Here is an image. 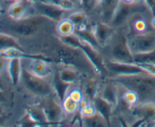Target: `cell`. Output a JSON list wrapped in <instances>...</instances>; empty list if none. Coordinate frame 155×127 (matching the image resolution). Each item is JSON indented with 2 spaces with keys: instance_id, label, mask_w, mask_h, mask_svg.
Listing matches in <instances>:
<instances>
[{
  "instance_id": "1",
  "label": "cell",
  "mask_w": 155,
  "mask_h": 127,
  "mask_svg": "<svg viewBox=\"0 0 155 127\" xmlns=\"http://www.w3.org/2000/svg\"><path fill=\"white\" fill-rule=\"evenodd\" d=\"M56 24L49 18L36 14L21 19H13L5 12L0 15V33L11 35L22 43L23 40L32 38L46 26Z\"/></svg>"
},
{
  "instance_id": "2",
  "label": "cell",
  "mask_w": 155,
  "mask_h": 127,
  "mask_svg": "<svg viewBox=\"0 0 155 127\" xmlns=\"http://www.w3.org/2000/svg\"><path fill=\"white\" fill-rule=\"evenodd\" d=\"M56 52L60 63L79 71L85 77L95 78L100 73L87 54L80 48L64 43L58 39Z\"/></svg>"
},
{
  "instance_id": "3",
  "label": "cell",
  "mask_w": 155,
  "mask_h": 127,
  "mask_svg": "<svg viewBox=\"0 0 155 127\" xmlns=\"http://www.w3.org/2000/svg\"><path fill=\"white\" fill-rule=\"evenodd\" d=\"M109 78L120 87L136 91L139 95L140 102L149 98L155 92V77L150 73L114 76Z\"/></svg>"
},
{
  "instance_id": "4",
  "label": "cell",
  "mask_w": 155,
  "mask_h": 127,
  "mask_svg": "<svg viewBox=\"0 0 155 127\" xmlns=\"http://www.w3.org/2000/svg\"><path fill=\"white\" fill-rule=\"evenodd\" d=\"M20 85L29 93L39 98L56 96L51 79H45L35 75L23 67Z\"/></svg>"
},
{
  "instance_id": "5",
  "label": "cell",
  "mask_w": 155,
  "mask_h": 127,
  "mask_svg": "<svg viewBox=\"0 0 155 127\" xmlns=\"http://www.w3.org/2000/svg\"><path fill=\"white\" fill-rule=\"evenodd\" d=\"M58 39L67 45L77 47V48L83 50L87 54L92 63L95 65L96 69L99 72L100 75H108L105 66H104L105 59L102 56L101 51L95 48L89 44L86 43L75 34L71 35V36H66V37H58Z\"/></svg>"
},
{
  "instance_id": "6",
  "label": "cell",
  "mask_w": 155,
  "mask_h": 127,
  "mask_svg": "<svg viewBox=\"0 0 155 127\" xmlns=\"http://www.w3.org/2000/svg\"><path fill=\"white\" fill-rule=\"evenodd\" d=\"M107 45L109 46L110 54L108 57L109 60L124 63H135L133 54L128 45L127 35L124 34V33L116 32Z\"/></svg>"
},
{
  "instance_id": "7",
  "label": "cell",
  "mask_w": 155,
  "mask_h": 127,
  "mask_svg": "<svg viewBox=\"0 0 155 127\" xmlns=\"http://www.w3.org/2000/svg\"><path fill=\"white\" fill-rule=\"evenodd\" d=\"M150 11L145 3L142 4H125L120 1L118 7L114 14L110 25L114 28H120L125 24H128L129 21L136 14H144Z\"/></svg>"
},
{
  "instance_id": "8",
  "label": "cell",
  "mask_w": 155,
  "mask_h": 127,
  "mask_svg": "<svg viewBox=\"0 0 155 127\" xmlns=\"http://www.w3.org/2000/svg\"><path fill=\"white\" fill-rule=\"evenodd\" d=\"M128 45L133 54L155 51V33L145 32L127 36Z\"/></svg>"
},
{
  "instance_id": "9",
  "label": "cell",
  "mask_w": 155,
  "mask_h": 127,
  "mask_svg": "<svg viewBox=\"0 0 155 127\" xmlns=\"http://www.w3.org/2000/svg\"><path fill=\"white\" fill-rule=\"evenodd\" d=\"M21 60L23 67L40 77L51 79L55 71L50 59L23 58Z\"/></svg>"
},
{
  "instance_id": "10",
  "label": "cell",
  "mask_w": 155,
  "mask_h": 127,
  "mask_svg": "<svg viewBox=\"0 0 155 127\" xmlns=\"http://www.w3.org/2000/svg\"><path fill=\"white\" fill-rule=\"evenodd\" d=\"M33 9L34 14L49 18L55 23L67 18L71 12L48 2H34Z\"/></svg>"
},
{
  "instance_id": "11",
  "label": "cell",
  "mask_w": 155,
  "mask_h": 127,
  "mask_svg": "<svg viewBox=\"0 0 155 127\" xmlns=\"http://www.w3.org/2000/svg\"><path fill=\"white\" fill-rule=\"evenodd\" d=\"M40 106L45 112L49 125H56L65 117L61 101L56 96L43 98Z\"/></svg>"
},
{
  "instance_id": "12",
  "label": "cell",
  "mask_w": 155,
  "mask_h": 127,
  "mask_svg": "<svg viewBox=\"0 0 155 127\" xmlns=\"http://www.w3.org/2000/svg\"><path fill=\"white\" fill-rule=\"evenodd\" d=\"M104 66L108 74L111 77L114 76L133 75V74L148 73L146 70L136 63H124V62L114 61L107 59L104 60Z\"/></svg>"
},
{
  "instance_id": "13",
  "label": "cell",
  "mask_w": 155,
  "mask_h": 127,
  "mask_svg": "<svg viewBox=\"0 0 155 127\" xmlns=\"http://www.w3.org/2000/svg\"><path fill=\"white\" fill-rule=\"evenodd\" d=\"M91 27L101 48L107 46L116 33V28L100 21H95Z\"/></svg>"
},
{
  "instance_id": "14",
  "label": "cell",
  "mask_w": 155,
  "mask_h": 127,
  "mask_svg": "<svg viewBox=\"0 0 155 127\" xmlns=\"http://www.w3.org/2000/svg\"><path fill=\"white\" fill-rule=\"evenodd\" d=\"M33 2L30 0H18L9 4L6 14L13 19H21L34 14Z\"/></svg>"
},
{
  "instance_id": "15",
  "label": "cell",
  "mask_w": 155,
  "mask_h": 127,
  "mask_svg": "<svg viewBox=\"0 0 155 127\" xmlns=\"http://www.w3.org/2000/svg\"><path fill=\"white\" fill-rule=\"evenodd\" d=\"M119 87L117 83H115L110 78H108V80L102 84V86H100L98 95L110 103L116 109L119 105L120 101Z\"/></svg>"
},
{
  "instance_id": "16",
  "label": "cell",
  "mask_w": 155,
  "mask_h": 127,
  "mask_svg": "<svg viewBox=\"0 0 155 127\" xmlns=\"http://www.w3.org/2000/svg\"><path fill=\"white\" fill-rule=\"evenodd\" d=\"M120 0H99L97 15L99 18L98 21L105 24H110L116 12Z\"/></svg>"
},
{
  "instance_id": "17",
  "label": "cell",
  "mask_w": 155,
  "mask_h": 127,
  "mask_svg": "<svg viewBox=\"0 0 155 127\" xmlns=\"http://www.w3.org/2000/svg\"><path fill=\"white\" fill-rule=\"evenodd\" d=\"M92 103L96 108L97 113H99L104 118L109 126L111 125L110 122H111L112 115L114 111L115 107L108 101L101 98L100 95H97L92 101Z\"/></svg>"
},
{
  "instance_id": "18",
  "label": "cell",
  "mask_w": 155,
  "mask_h": 127,
  "mask_svg": "<svg viewBox=\"0 0 155 127\" xmlns=\"http://www.w3.org/2000/svg\"><path fill=\"white\" fill-rule=\"evenodd\" d=\"M22 59L10 58L8 66V76L9 77L12 86L15 88L18 87L21 81V72H22Z\"/></svg>"
},
{
  "instance_id": "19",
  "label": "cell",
  "mask_w": 155,
  "mask_h": 127,
  "mask_svg": "<svg viewBox=\"0 0 155 127\" xmlns=\"http://www.w3.org/2000/svg\"><path fill=\"white\" fill-rule=\"evenodd\" d=\"M63 66V65H62ZM59 77L65 83L75 85L80 83L82 80V77H84L79 71L69 67L63 66L57 70Z\"/></svg>"
},
{
  "instance_id": "20",
  "label": "cell",
  "mask_w": 155,
  "mask_h": 127,
  "mask_svg": "<svg viewBox=\"0 0 155 127\" xmlns=\"http://www.w3.org/2000/svg\"><path fill=\"white\" fill-rule=\"evenodd\" d=\"M68 18L72 21L76 27V30L83 29L91 26L89 22V16L82 9H76L70 12Z\"/></svg>"
},
{
  "instance_id": "21",
  "label": "cell",
  "mask_w": 155,
  "mask_h": 127,
  "mask_svg": "<svg viewBox=\"0 0 155 127\" xmlns=\"http://www.w3.org/2000/svg\"><path fill=\"white\" fill-rule=\"evenodd\" d=\"M51 80L56 97L58 98L59 101H61V100L64 98L65 95L68 93V90H69V89L73 84H70V83L64 82L59 77L57 70H55V71H54V73L51 77Z\"/></svg>"
},
{
  "instance_id": "22",
  "label": "cell",
  "mask_w": 155,
  "mask_h": 127,
  "mask_svg": "<svg viewBox=\"0 0 155 127\" xmlns=\"http://www.w3.org/2000/svg\"><path fill=\"white\" fill-rule=\"evenodd\" d=\"M91 26H92V24H91ZM91 26L86 27V28L76 30L74 34L77 35L80 39L86 42V43L89 44V45H92L95 48L101 51V49H102V48H101V45L98 43L96 37H95V34H94L93 31H92Z\"/></svg>"
},
{
  "instance_id": "23",
  "label": "cell",
  "mask_w": 155,
  "mask_h": 127,
  "mask_svg": "<svg viewBox=\"0 0 155 127\" xmlns=\"http://www.w3.org/2000/svg\"><path fill=\"white\" fill-rule=\"evenodd\" d=\"M81 89L85 98L92 102L94 98L99 94L100 85L95 80V78H89L87 80H85Z\"/></svg>"
},
{
  "instance_id": "24",
  "label": "cell",
  "mask_w": 155,
  "mask_h": 127,
  "mask_svg": "<svg viewBox=\"0 0 155 127\" xmlns=\"http://www.w3.org/2000/svg\"><path fill=\"white\" fill-rule=\"evenodd\" d=\"M9 48H18L26 51L24 45L18 39L11 35L0 33V52Z\"/></svg>"
},
{
  "instance_id": "25",
  "label": "cell",
  "mask_w": 155,
  "mask_h": 127,
  "mask_svg": "<svg viewBox=\"0 0 155 127\" xmlns=\"http://www.w3.org/2000/svg\"><path fill=\"white\" fill-rule=\"evenodd\" d=\"M55 30L58 37H66L74 34L76 27L74 23L67 17L56 24Z\"/></svg>"
},
{
  "instance_id": "26",
  "label": "cell",
  "mask_w": 155,
  "mask_h": 127,
  "mask_svg": "<svg viewBox=\"0 0 155 127\" xmlns=\"http://www.w3.org/2000/svg\"><path fill=\"white\" fill-rule=\"evenodd\" d=\"M26 112L39 125H49L43 109L41 106L30 105L26 107Z\"/></svg>"
},
{
  "instance_id": "27",
  "label": "cell",
  "mask_w": 155,
  "mask_h": 127,
  "mask_svg": "<svg viewBox=\"0 0 155 127\" xmlns=\"http://www.w3.org/2000/svg\"><path fill=\"white\" fill-rule=\"evenodd\" d=\"M61 104L65 116L73 117L80 111V104L71 99L68 95H65L64 98L61 100Z\"/></svg>"
},
{
  "instance_id": "28",
  "label": "cell",
  "mask_w": 155,
  "mask_h": 127,
  "mask_svg": "<svg viewBox=\"0 0 155 127\" xmlns=\"http://www.w3.org/2000/svg\"><path fill=\"white\" fill-rule=\"evenodd\" d=\"M135 33H143L148 32V22L143 17V14H136L129 21Z\"/></svg>"
},
{
  "instance_id": "29",
  "label": "cell",
  "mask_w": 155,
  "mask_h": 127,
  "mask_svg": "<svg viewBox=\"0 0 155 127\" xmlns=\"http://www.w3.org/2000/svg\"><path fill=\"white\" fill-rule=\"evenodd\" d=\"M82 125H84L86 127L109 126L107 121L98 113H96L92 116L82 117Z\"/></svg>"
},
{
  "instance_id": "30",
  "label": "cell",
  "mask_w": 155,
  "mask_h": 127,
  "mask_svg": "<svg viewBox=\"0 0 155 127\" xmlns=\"http://www.w3.org/2000/svg\"><path fill=\"white\" fill-rule=\"evenodd\" d=\"M121 99L124 101V104H126V105L128 106L130 108L136 107L140 103V98H139V94L136 91L132 90V89H125V91L121 96Z\"/></svg>"
},
{
  "instance_id": "31",
  "label": "cell",
  "mask_w": 155,
  "mask_h": 127,
  "mask_svg": "<svg viewBox=\"0 0 155 127\" xmlns=\"http://www.w3.org/2000/svg\"><path fill=\"white\" fill-rule=\"evenodd\" d=\"M134 63L136 64L148 63H155V51L148 53L133 54Z\"/></svg>"
},
{
  "instance_id": "32",
  "label": "cell",
  "mask_w": 155,
  "mask_h": 127,
  "mask_svg": "<svg viewBox=\"0 0 155 127\" xmlns=\"http://www.w3.org/2000/svg\"><path fill=\"white\" fill-rule=\"evenodd\" d=\"M99 0H81V9L88 15L96 14Z\"/></svg>"
},
{
  "instance_id": "33",
  "label": "cell",
  "mask_w": 155,
  "mask_h": 127,
  "mask_svg": "<svg viewBox=\"0 0 155 127\" xmlns=\"http://www.w3.org/2000/svg\"><path fill=\"white\" fill-rule=\"evenodd\" d=\"M67 95H68L71 99L74 100L76 102L79 103V104H80V103L83 101V98H85L84 94H83L81 87L74 86V85H72V86H71V87L69 89Z\"/></svg>"
},
{
  "instance_id": "34",
  "label": "cell",
  "mask_w": 155,
  "mask_h": 127,
  "mask_svg": "<svg viewBox=\"0 0 155 127\" xmlns=\"http://www.w3.org/2000/svg\"><path fill=\"white\" fill-rule=\"evenodd\" d=\"M47 2L56 5L68 11H72L77 9L70 0H47Z\"/></svg>"
},
{
  "instance_id": "35",
  "label": "cell",
  "mask_w": 155,
  "mask_h": 127,
  "mask_svg": "<svg viewBox=\"0 0 155 127\" xmlns=\"http://www.w3.org/2000/svg\"><path fill=\"white\" fill-rule=\"evenodd\" d=\"M97 113L96 108L92 102H89L86 105L80 108V113L82 117H88L92 116Z\"/></svg>"
},
{
  "instance_id": "36",
  "label": "cell",
  "mask_w": 155,
  "mask_h": 127,
  "mask_svg": "<svg viewBox=\"0 0 155 127\" xmlns=\"http://www.w3.org/2000/svg\"><path fill=\"white\" fill-rule=\"evenodd\" d=\"M12 102V91L0 90V104L8 108Z\"/></svg>"
},
{
  "instance_id": "37",
  "label": "cell",
  "mask_w": 155,
  "mask_h": 127,
  "mask_svg": "<svg viewBox=\"0 0 155 127\" xmlns=\"http://www.w3.org/2000/svg\"><path fill=\"white\" fill-rule=\"evenodd\" d=\"M17 125H21V126H35V125H39L36 122H35L30 115L26 112L25 114L18 120Z\"/></svg>"
},
{
  "instance_id": "38",
  "label": "cell",
  "mask_w": 155,
  "mask_h": 127,
  "mask_svg": "<svg viewBox=\"0 0 155 127\" xmlns=\"http://www.w3.org/2000/svg\"><path fill=\"white\" fill-rule=\"evenodd\" d=\"M9 58L0 55V76H8V66Z\"/></svg>"
},
{
  "instance_id": "39",
  "label": "cell",
  "mask_w": 155,
  "mask_h": 127,
  "mask_svg": "<svg viewBox=\"0 0 155 127\" xmlns=\"http://www.w3.org/2000/svg\"><path fill=\"white\" fill-rule=\"evenodd\" d=\"M141 67L143 68L145 70H146L148 73L155 77V63H141L138 64Z\"/></svg>"
},
{
  "instance_id": "40",
  "label": "cell",
  "mask_w": 155,
  "mask_h": 127,
  "mask_svg": "<svg viewBox=\"0 0 155 127\" xmlns=\"http://www.w3.org/2000/svg\"><path fill=\"white\" fill-rule=\"evenodd\" d=\"M151 11L152 17H155V0H144Z\"/></svg>"
},
{
  "instance_id": "41",
  "label": "cell",
  "mask_w": 155,
  "mask_h": 127,
  "mask_svg": "<svg viewBox=\"0 0 155 127\" xmlns=\"http://www.w3.org/2000/svg\"><path fill=\"white\" fill-rule=\"evenodd\" d=\"M9 4L10 3L8 2L5 0H0V15L6 12V10H7V8L9 5Z\"/></svg>"
},
{
  "instance_id": "42",
  "label": "cell",
  "mask_w": 155,
  "mask_h": 127,
  "mask_svg": "<svg viewBox=\"0 0 155 127\" xmlns=\"http://www.w3.org/2000/svg\"><path fill=\"white\" fill-rule=\"evenodd\" d=\"M77 9H81V0H70Z\"/></svg>"
},
{
  "instance_id": "43",
  "label": "cell",
  "mask_w": 155,
  "mask_h": 127,
  "mask_svg": "<svg viewBox=\"0 0 155 127\" xmlns=\"http://www.w3.org/2000/svg\"><path fill=\"white\" fill-rule=\"evenodd\" d=\"M8 116H0V126H2V125H5V122L7 120Z\"/></svg>"
},
{
  "instance_id": "44",
  "label": "cell",
  "mask_w": 155,
  "mask_h": 127,
  "mask_svg": "<svg viewBox=\"0 0 155 127\" xmlns=\"http://www.w3.org/2000/svg\"><path fill=\"white\" fill-rule=\"evenodd\" d=\"M120 1L125 4H133V0H120Z\"/></svg>"
},
{
  "instance_id": "45",
  "label": "cell",
  "mask_w": 155,
  "mask_h": 127,
  "mask_svg": "<svg viewBox=\"0 0 155 127\" xmlns=\"http://www.w3.org/2000/svg\"><path fill=\"white\" fill-rule=\"evenodd\" d=\"M145 3L144 0H133V4H142Z\"/></svg>"
},
{
  "instance_id": "46",
  "label": "cell",
  "mask_w": 155,
  "mask_h": 127,
  "mask_svg": "<svg viewBox=\"0 0 155 127\" xmlns=\"http://www.w3.org/2000/svg\"><path fill=\"white\" fill-rule=\"evenodd\" d=\"M151 26H152L153 28L155 29V17H153V18L151 19Z\"/></svg>"
},
{
  "instance_id": "47",
  "label": "cell",
  "mask_w": 155,
  "mask_h": 127,
  "mask_svg": "<svg viewBox=\"0 0 155 127\" xmlns=\"http://www.w3.org/2000/svg\"><path fill=\"white\" fill-rule=\"evenodd\" d=\"M30 1L34 2H47V0H30Z\"/></svg>"
},
{
  "instance_id": "48",
  "label": "cell",
  "mask_w": 155,
  "mask_h": 127,
  "mask_svg": "<svg viewBox=\"0 0 155 127\" xmlns=\"http://www.w3.org/2000/svg\"><path fill=\"white\" fill-rule=\"evenodd\" d=\"M8 2L9 3H12V2H17L18 1V0H7Z\"/></svg>"
},
{
  "instance_id": "49",
  "label": "cell",
  "mask_w": 155,
  "mask_h": 127,
  "mask_svg": "<svg viewBox=\"0 0 155 127\" xmlns=\"http://www.w3.org/2000/svg\"><path fill=\"white\" fill-rule=\"evenodd\" d=\"M5 1H7V0H5ZM8 2V1H7Z\"/></svg>"
}]
</instances>
